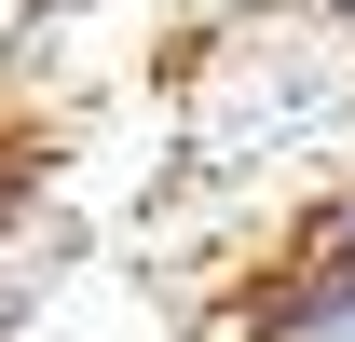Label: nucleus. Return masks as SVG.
Here are the masks:
<instances>
[{
    "label": "nucleus",
    "instance_id": "f257e3e1",
    "mask_svg": "<svg viewBox=\"0 0 355 342\" xmlns=\"http://www.w3.org/2000/svg\"><path fill=\"white\" fill-rule=\"evenodd\" d=\"M232 342H355V247L301 233L287 260H260V288L232 301Z\"/></svg>",
    "mask_w": 355,
    "mask_h": 342
},
{
    "label": "nucleus",
    "instance_id": "f03ea898",
    "mask_svg": "<svg viewBox=\"0 0 355 342\" xmlns=\"http://www.w3.org/2000/svg\"><path fill=\"white\" fill-rule=\"evenodd\" d=\"M314 233H328V247H355V178L328 192V219H314Z\"/></svg>",
    "mask_w": 355,
    "mask_h": 342
},
{
    "label": "nucleus",
    "instance_id": "7ed1b4c3",
    "mask_svg": "<svg viewBox=\"0 0 355 342\" xmlns=\"http://www.w3.org/2000/svg\"><path fill=\"white\" fill-rule=\"evenodd\" d=\"M14 192H28V151H14V137H0V219H14Z\"/></svg>",
    "mask_w": 355,
    "mask_h": 342
},
{
    "label": "nucleus",
    "instance_id": "20e7f679",
    "mask_svg": "<svg viewBox=\"0 0 355 342\" xmlns=\"http://www.w3.org/2000/svg\"><path fill=\"white\" fill-rule=\"evenodd\" d=\"M328 14H342V42H355V0H328Z\"/></svg>",
    "mask_w": 355,
    "mask_h": 342
}]
</instances>
